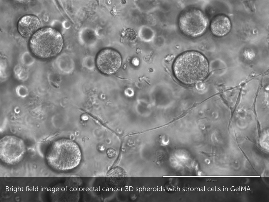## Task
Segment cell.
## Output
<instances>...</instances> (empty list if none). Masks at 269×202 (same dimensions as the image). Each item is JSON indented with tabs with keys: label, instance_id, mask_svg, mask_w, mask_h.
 <instances>
[{
	"label": "cell",
	"instance_id": "6da1fadb",
	"mask_svg": "<svg viewBox=\"0 0 269 202\" xmlns=\"http://www.w3.org/2000/svg\"><path fill=\"white\" fill-rule=\"evenodd\" d=\"M173 68L175 75L180 81L186 84H193L206 77L209 64L202 54L189 51L182 53L176 58Z\"/></svg>",
	"mask_w": 269,
	"mask_h": 202
},
{
	"label": "cell",
	"instance_id": "7a4b0ae2",
	"mask_svg": "<svg viewBox=\"0 0 269 202\" xmlns=\"http://www.w3.org/2000/svg\"><path fill=\"white\" fill-rule=\"evenodd\" d=\"M63 44L60 33L49 27L40 29L32 36L29 41V48L32 52L43 58L58 55L61 51Z\"/></svg>",
	"mask_w": 269,
	"mask_h": 202
},
{
	"label": "cell",
	"instance_id": "3957f363",
	"mask_svg": "<svg viewBox=\"0 0 269 202\" xmlns=\"http://www.w3.org/2000/svg\"><path fill=\"white\" fill-rule=\"evenodd\" d=\"M208 21L205 14L196 8H190L183 12L178 19V25L186 35L196 38L202 35L206 31Z\"/></svg>",
	"mask_w": 269,
	"mask_h": 202
},
{
	"label": "cell",
	"instance_id": "277c9868",
	"mask_svg": "<svg viewBox=\"0 0 269 202\" xmlns=\"http://www.w3.org/2000/svg\"><path fill=\"white\" fill-rule=\"evenodd\" d=\"M0 155L1 160L9 164H14L20 162L25 152L23 141L16 137L7 135L0 140Z\"/></svg>",
	"mask_w": 269,
	"mask_h": 202
},
{
	"label": "cell",
	"instance_id": "5b68a950",
	"mask_svg": "<svg viewBox=\"0 0 269 202\" xmlns=\"http://www.w3.org/2000/svg\"><path fill=\"white\" fill-rule=\"evenodd\" d=\"M79 152L77 145L71 141L62 139L54 142L48 151L46 159L48 163L56 168L60 167L63 161L71 154Z\"/></svg>",
	"mask_w": 269,
	"mask_h": 202
},
{
	"label": "cell",
	"instance_id": "8992f818",
	"mask_svg": "<svg viewBox=\"0 0 269 202\" xmlns=\"http://www.w3.org/2000/svg\"><path fill=\"white\" fill-rule=\"evenodd\" d=\"M122 59L120 53L114 50L106 48L101 51L96 58L98 70L106 75L113 74L120 68Z\"/></svg>",
	"mask_w": 269,
	"mask_h": 202
},
{
	"label": "cell",
	"instance_id": "52a82bcc",
	"mask_svg": "<svg viewBox=\"0 0 269 202\" xmlns=\"http://www.w3.org/2000/svg\"><path fill=\"white\" fill-rule=\"evenodd\" d=\"M41 23L39 19L32 14H27L21 17L18 21L17 29L23 37L29 38L40 29Z\"/></svg>",
	"mask_w": 269,
	"mask_h": 202
},
{
	"label": "cell",
	"instance_id": "ba28073f",
	"mask_svg": "<svg viewBox=\"0 0 269 202\" xmlns=\"http://www.w3.org/2000/svg\"><path fill=\"white\" fill-rule=\"evenodd\" d=\"M231 24L229 18L225 14H218L214 17L210 24V29L215 36L222 37L230 32Z\"/></svg>",
	"mask_w": 269,
	"mask_h": 202
},
{
	"label": "cell",
	"instance_id": "9c48e42d",
	"mask_svg": "<svg viewBox=\"0 0 269 202\" xmlns=\"http://www.w3.org/2000/svg\"><path fill=\"white\" fill-rule=\"evenodd\" d=\"M125 35L126 38L129 40H133L137 37V34L135 31L130 28H128L126 30Z\"/></svg>",
	"mask_w": 269,
	"mask_h": 202
},
{
	"label": "cell",
	"instance_id": "30bf717a",
	"mask_svg": "<svg viewBox=\"0 0 269 202\" xmlns=\"http://www.w3.org/2000/svg\"><path fill=\"white\" fill-rule=\"evenodd\" d=\"M106 153L108 156L110 157H115L116 155V152L112 148H108L107 151Z\"/></svg>",
	"mask_w": 269,
	"mask_h": 202
},
{
	"label": "cell",
	"instance_id": "8fae6325",
	"mask_svg": "<svg viewBox=\"0 0 269 202\" xmlns=\"http://www.w3.org/2000/svg\"><path fill=\"white\" fill-rule=\"evenodd\" d=\"M133 63L135 65H138L139 64V61L136 58H134L133 59L132 61Z\"/></svg>",
	"mask_w": 269,
	"mask_h": 202
},
{
	"label": "cell",
	"instance_id": "7c38bea8",
	"mask_svg": "<svg viewBox=\"0 0 269 202\" xmlns=\"http://www.w3.org/2000/svg\"><path fill=\"white\" fill-rule=\"evenodd\" d=\"M81 119L83 120H87L88 119V116L85 114H83L81 116Z\"/></svg>",
	"mask_w": 269,
	"mask_h": 202
}]
</instances>
